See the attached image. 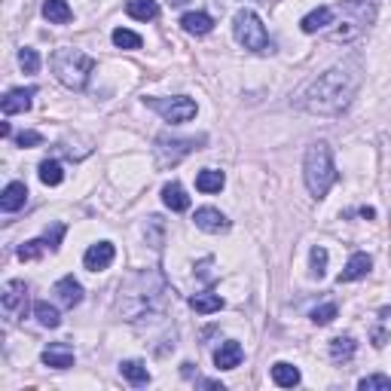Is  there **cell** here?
Returning a JSON list of instances; mask_svg holds the SVG:
<instances>
[{
	"mask_svg": "<svg viewBox=\"0 0 391 391\" xmlns=\"http://www.w3.org/2000/svg\"><path fill=\"white\" fill-rule=\"evenodd\" d=\"M361 80H364V71H361L358 55L333 64L330 71L309 83V89L303 92V107L315 116H339L358 95Z\"/></svg>",
	"mask_w": 391,
	"mask_h": 391,
	"instance_id": "obj_1",
	"label": "cell"
},
{
	"mask_svg": "<svg viewBox=\"0 0 391 391\" xmlns=\"http://www.w3.org/2000/svg\"><path fill=\"white\" fill-rule=\"evenodd\" d=\"M162 296H165V282L160 272L132 275L128 284L119 291V312H123L126 321H141L162 309Z\"/></svg>",
	"mask_w": 391,
	"mask_h": 391,
	"instance_id": "obj_2",
	"label": "cell"
},
{
	"mask_svg": "<svg viewBox=\"0 0 391 391\" xmlns=\"http://www.w3.org/2000/svg\"><path fill=\"white\" fill-rule=\"evenodd\" d=\"M49 64H52L55 80H59L61 86L73 89V92L86 89L92 71H95V59H92L89 52H83V49H73V46H61V49H55Z\"/></svg>",
	"mask_w": 391,
	"mask_h": 391,
	"instance_id": "obj_3",
	"label": "cell"
},
{
	"mask_svg": "<svg viewBox=\"0 0 391 391\" xmlns=\"http://www.w3.org/2000/svg\"><path fill=\"white\" fill-rule=\"evenodd\" d=\"M337 178H339V174H337V169H333L330 147L324 141L309 144L306 160H303V181H306V187H309V193L315 196V199H324L327 190L337 184Z\"/></svg>",
	"mask_w": 391,
	"mask_h": 391,
	"instance_id": "obj_4",
	"label": "cell"
},
{
	"mask_svg": "<svg viewBox=\"0 0 391 391\" xmlns=\"http://www.w3.org/2000/svg\"><path fill=\"white\" fill-rule=\"evenodd\" d=\"M337 9H339V16H346V18H342L339 28L330 34V40L349 43L376 22V0H342Z\"/></svg>",
	"mask_w": 391,
	"mask_h": 391,
	"instance_id": "obj_5",
	"label": "cell"
},
{
	"mask_svg": "<svg viewBox=\"0 0 391 391\" xmlns=\"http://www.w3.org/2000/svg\"><path fill=\"white\" fill-rule=\"evenodd\" d=\"M232 34H236V40L245 46L248 52H269L272 49V40H269L266 28L254 9H239L236 22H232Z\"/></svg>",
	"mask_w": 391,
	"mask_h": 391,
	"instance_id": "obj_6",
	"label": "cell"
},
{
	"mask_svg": "<svg viewBox=\"0 0 391 391\" xmlns=\"http://www.w3.org/2000/svg\"><path fill=\"white\" fill-rule=\"evenodd\" d=\"M205 144V135L199 138H156V160H160V165H178L184 156H190L193 150H202Z\"/></svg>",
	"mask_w": 391,
	"mask_h": 391,
	"instance_id": "obj_7",
	"label": "cell"
},
{
	"mask_svg": "<svg viewBox=\"0 0 391 391\" xmlns=\"http://www.w3.org/2000/svg\"><path fill=\"white\" fill-rule=\"evenodd\" d=\"M147 104H150L156 114H160L165 123H190L196 116V101L187 98V95H178V98H147Z\"/></svg>",
	"mask_w": 391,
	"mask_h": 391,
	"instance_id": "obj_8",
	"label": "cell"
},
{
	"mask_svg": "<svg viewBox=\"0 0 391 391\" xmlns=\"http://www.w3.org/2000/svg\"><path fill=\"white\" fill-rule=\"evenodd\" d=\"M0 306L9 321H18L28 312V284L25 282H6L0 291Z\"/></svg>",
	"mask_w": 391,
	"mask_h": 391,
	"instance_id": "obj_9",
	"label": "cell"
},
{
	"mask_svg": "<svg viewBox=\"0 0 391 391\" xmlns=\"http://www.w3.org/2000/svg\"><path fill=\"white\" fill-rule=\"evenodd\" d=\"M116 257V248L110 245V241H98V245H92L86 254H83V266L89 269V272H104V269L114 263Z\"/></svg>",
	"mask_w": 391,
	"mask_h": 391,
	"instance_id": "obj_10",
	"label": "cell"
},
{
	"mask_svg": "<svg viewBox=\"0 0 391 391\" xmlns=\"http://www.w3.org/2000/svg\"><path fill=\"white\" fill-rule=\"evenodd\" d=\"M40 358H43V364L52 367V370H71L73 367V349L68 342H49Z\"/></svg>",
	"mask_w": 391,
	"mask_h": 391,
	"instance_id": "obj_11",
	"label": "cell"
},
{
	"mask_svg": "<svg viewBox=\"0 0 391 391\" xmlns=\"http://www.w3.org/2000/svg\"><path fill=\"white\" fill-rule=\"evenodd\" d=\"M193 223L202 232H211V236H217V232H227L229 229L227 214H220L217 208H199V211L193 214Z\"/></svg>",
	"mask_w": 391,
	"mask_h": 391,
	"instance_id": "obj_12",
	"label": "cell"
},
{
	"mask_svg": "<svg viewBox=\"0 0 391 391\" xmlns=\"http://www.w3.org/2000/svg\"><path fill=\"white\" fill-rule=\"evenodd\" d=\"M52 294L59 296V303L68 306V309H73V306L83 303V284H80L73 275L59 278V282H55V287H52Z\"/></svg>",
	"mask_w": 391,
	"mask_h": 391,
	"instance_id": "obj_13",
	"label": "cell"
},
{
	"mask_svg": "<svg viewBox=\"0 0 391 391\" xmlns=\"http://www.w3.org/2000/svg\"><path fill=\"white\" fill-rule=\"evenodd\" d=\"M34 95H37V86H28V89H13V92H6V98H4V114L6 116H13V114H25V110H31L34 104Z\"/></svg>",
	"mask_w": 391,
	"mask_h": 391,
	"instance_id": "obj_14",
	"label": "cell"
},
{
	"mask_svg": "<svg viewBox=\"0 0 391 391\" xmlns=\"http://www.w3.org/2000/svg\"><path fill=\"white\" fill-rule=\"evenodd\" d=\"M25 202H28V187L22 181L6 184L4 193H0V208H4L6 214H16L18 208H25Z\"/></svg>",
	"mask_w": 391,
	"mask_h": 391,
	"instance_id": "obj_15",
	"label": "cell"
},
{
	"mask_svg": "<svg viewBox=\"0 0 391 391\" xmlns=\"http://www.w3.org/2000/svg\"><path fill=\"white\" fill-rule=\"evenodd\" d=\"M241 358H245V351H241V346L236 339H227L217 351H214V364H217V370H236L241 364Z\"/></svg>",
	"mask_w": 391,
	"mask_h": 391,
	"instance_id": "obj_16",
	"label": "cell"
},
{
	"mask_svg": "<svg viewBox=\"0 0 391 391\" xmlns=\"http://www.w3.org/2000/svg\"><path fill=\"white\" fill-rule=\"evenodd\" d=\"M370 269H373V260H370V254L358 251V254H351V260L346 263V269L339 272V284L342 282H358V278H364Z\"/></svg>",
	"mask_w": 391,
	"mask_h": 391,
	"instance_id": "obj_17",
	"label": "cell"
},
{
	"mask_svg": "<svg viewBox=\"0 0 391 391\" xmlns=\"http://www.w3.org/2000/svg\"><path fill=\"white\" fill-rule=\"evenodd\" d=\"M333 18H337V16H333V6H318V9H312V13L303 18L300 28H303L306 34H318L327 25H333Z\"/></svg>",
	"mask_w": 391,
	"mask_h": 391,
	"instance_id": "obj_18",
	"label": "cell"
},
{
	"mask_svg": "<svg viewBox=\"0 0 391 391\" xmlns=\"http://www.w3.org/2000/svg\"><path fill=\"white\" fill-rule=\"evenodd\" d=\"M162 202H165V208H172V211H187L190 208V196L178 181H172V184L162 187Z\"/></svg>",
	"mask_w": 391,
	"mask_h": 391,
	"instance_id": "obj_19",
	"label": "cell"
},
{
	"mask_svg": "<svg viewBox=\"0 0 391 391\" xmlns=\"http://www.w3.org/2000/svg\"><path fill=\"white\" fill-rule=\"evenodd\" d=\"M190 309H196L199 315H214V312L223 309V296L214 294V291H202V294L190 296Z\"/></svg>",
	"mask_w": 391,
	"mask_h": 391,
	"instance_id": "obj_20",
	"label": "cell"
},
{
	"mask_svg": "<svg viewBox=\"0 0 391 391\" xmlns=\"http://www.w3.org/2000/svg\"><path fill=\"white\" fill-rule=\"evenodd\" d=\"M119 373H123V379H128V383L138 385V388L150 383V370H147V364H144V361H135V358L123 361V364H119Z\"/></svg>",
	"mask_w": 391,
	"mask_h": 391,
	"instance_id": "obj_21",
	"label": "cell"
},
{
	"mask_svg": "<svg viewBox=\"0 0 391 391\" xmlns=\"http://www.w3.org/2000/svg\"><path fill=\"white\" fill-rule=\"evenodd\" d=\"M355 351H358L355 337H337V339H330V358H333V364H346V361L355 358Z\"/></svg>",
	"mask_w": 391,
	"mask_h": 391,
	"instance_id": "obj_22",
	"label": "cell"
},
{
	"mask_svg": "<svg viewBox=\"0 0 391 391\" xmlns=\"http://www.w3.org/2000/svg\"><path fill=\"white\" fill-rule=\"evenodd\" d=\"M223 184H227V178H223V172H217V169H205V172L196 174V190L199 193H208V196L220 193Z\"/></svg>",
	"mask_w": 391,
	"mask_h": 391,
	"instance_id": "obj_23",
	"label": "cell"
},
{
	"mask_svg": "<svg viewBox=\"0 0 391 391\" xmlns=\"http://www.w3.org/2000/svg\"><path fill=\"white\" fill-rule=\"evenodd\" d=\"M126 13L138 18V22H153V18L160 16V4H156V0H128Z\"/></svg>",
	"mask_w": 391,
	"mask_h": 391,
	"instance_id": "obj_24",
	"label": "cell"
},
{
	"mask_svg": "<svg viewBox=\"0 0 391 391\" xmlns=\"http://www.w3.org/2000/svg\"><path fill=\"white\" fill-rule=\"evenodd\" d=\"M272 383L278 388H294L300 385V370H296L294 364H287V361H278V364L272 367Z\"/></svg>",
	"mask_w": 391,
	"mask_h": 391,
	"instance_id": "obj_25",
	"label": "cell"
},
{
	"mask_svg": "<svg viewBox=\"0 0 391 391\" xmlns=\"http://www.w3.org/2000/svg\"><path fill=\"white\" fill-rule=\"evenodd\" d=\"M181 25H184V31H187V34L202 37V34H208L211 28H214V18L208 13H187V16L181 18Z\"/></svg>",
	"mask_w": 391,
	"mask_h": 391,
	"instance_id": "obj_26",
	"label": "cell"
},
{
	"mask_svg": "<svg viewBox=\"0 0 391 391\" xmlns=\"http://www.w3.org/2000/svg\"><path fill=\"white\" fill-rule=\"evenodd\" d=\"M43 16L49 18L52 25H68L71 18H73L68 0H46V4H43Z\"/></svg>",
	"mask_w": 391,
	"mask_h": 391,
	"instance_id": "obj_27",
	"label": "cell"
},
{
	"mask_svg": "<svg viewBox=\"0 0 391 391\" xmlns=\"http://www.w3.org/2000/svg\"><path fill=\"white\" fill-rule=\"evenodd\" d=\"M34 318L43 324V327H49V330H55L61 324V315H59V309L55 306H49V303H34Z\"/></svg>",
	"mask_w": 391,
	"mask_h": 391,
	"instance_id": "obj_28",
	"label": "cell"
},
{
	"mask_svg": "<svg viewBox=\"0 0 391 391\" xmlns=\"http://www.w3.org/2000/svg\"><path fill=\"white\" fill-rule=\"evenodd\" d=\"M40 181L46 187H59L64 181V172H61V162L59 160H43L40 162Z\"/></svg>",
	"mask_w": 391,
	"mask_h": 391,
	"instance_id": "obj_29",
	"label": "cell"
},
{
	"mask_svg": "<svg viewBox=\"0 0 391 391\" xmlns=\"http://www.w3.org/2000/svg\"><path fill=\"white\" fill-rule=\"evenodd\" d=\"M114 46L116 49H141V37L128 28H116L114 31Z\"/></svg>",
	"mask_w": 391,
	"mask_h": 391,
	"instance_id": "obj_30",
	"label": "cell"
},
{
	"mask_svg": "<svg viewBox=\"0 0 391 391\" xmlns=\"http://www.w3.org/2000/svg\"><path fill=\"white\" fill-rule=\"evenodd\" d=\"M309 266H312V275L315 278H324V272H327V248L315 245L309 251Z\"/></svg>",
	"mask_w": 391,
	"mask_h": 391,
	"instance_id": "obj_31",
	"label": "cell"
},
{
	"mask_svg": "<svg viewBox=\"0 0 391 391\" xmlns=\"http://www.w3.org/2000/svg\"><path fill=\"white\" fill-rule=\"evenodd\" d=\"M339 315V309H337V303H324V306H315L312 309V324H318V327H324V324H330L333 318Z\"/></svg>",
	"mask_w": 391,
	"mask_h": 391,
	"instance_id": "obj_32",
	"label": "cell"
},
{
	"mask_svg": "<svg viewBox=\"0 0 391 391\" xmlns=\"http://www.w3.org/2000/svg\"><path fill=\"white\" fill-rule=\"evenodd\" d=\"M46 248H49V245H46L43 239H31V241H25V245L18 248V257H22V260H40Z\"/></svg>",
	"mask_w": 391,
	"mask_h": 391,
	"instance_id": "obj_33",
	"label": "cell"
},
{
	"mask_svg": "<svg viewBox=\"0 0 391 391\" xmlns=\"http://www.w3.org/2000/svg\"><path fill=\"white\" fill-rule=\"evenodd\" d=\"M361 391H391V379L383 376V373H376V376H364L358 383Z\"/></svg>",
	"mask_w": 391,
	"mask_h": 391,
	"instance_id": "obj_34",
	"label": "cell"
},
{
	"mask_svg": "<svg viewBox=\"0 0 391 391\" xmlns=\"http://www.w3.org/2000/svg\"><path fill=\"white\" fill-rule=\"evenodd\" d=\"M18 64L25 68V73H37L40 71V55H37V49H31V46H25V49L18 52Z\"/></svg>",
	"mask_w": 391,
	"mask_h": 391,
	"instance_id": "obj_35",
	"label": "cell"
},
{
	"mask_svg": "<svg viewBox=\"0 0 391 391\" xmlns=\"http://www.w3.org/2000/svg\"><path fill=\"white\" fill-rule=\"evenodd\" d=\"M61 236H64V223H55L52 229H46L43 241H46V245H49V251H59V245H61Z\"/></svg>",
	"mask_w": 391,
	"mask_h": 391,
	"instance_id": "obj_36",
	"label": "cell"
},
{
	"mask_svg": "<svg viewBox=\"0 0 391 391\" xmlns=\"http://www.w3.org/2000/svg\"><path fill=\"white\" fill-rule=\"evenodd\" d=\"M16 144L18 147H37V144H43V135L40 132H18L16 135Z\"/></svg>",
	"mask_w": 391,
	"mask_h": 391,
	"instance_id": "obj_37",
	"label": "cell"
},
{
	"mask_svg": "<svg viewBox=\"0 0 391 391\" xmlns=\"http://www.w3.org/2000/svg\"><path fill=\"white\" fill-rule=\"evenodd\" d=\"M373 346H376V349L385 346V330H373Z\"/></svg>",
	"mask_w": 391,
	"mask_h": 391,
	"instance_id": "obj_38",
	"label": "cell"
},
{
	"mask_svg": "<svg viewBox=\"0 0 391 391\" xmlns=\"http://www.w3.org/2000/svg\"><path fill=\"white\" fill-rule=\"evenodd\" d=\"M202 388H220L223 391V383H217V379H199Z\"/></svg>",
	"mask_w": 391,
	"mask_h": 391,
	"instance_id": "obj_39",
	"label": "cell"
},
{
	"mask_svg": "<svg viewBox=\"0 0 391 391\" xmlns=\"http://www.w3.org/2000/svg\"><path fill=\"white\" fill-rule=\"evenodd\" d=\"M0 138H9V123H0Z\"/></svg>",
	"mask_w": 391,
	"mask_h": 391,
	"instance_id": "obj_40",
	"label": "cell"
},
{
	"mask_svg": "<svg viewBox=\"0 0 391 391\" xmlns=\"http://www.w3.org/2000/svg\"><path fill=\"white\" fill-rule=\"evenodd\" d=\"M187 4V0H169V6H184Z\"/></svg>",
	"mask_w": 391,
	"mask_h": 391,
	"instance_id": "obj_41",
	"label": "cell"
}]
</instances>
